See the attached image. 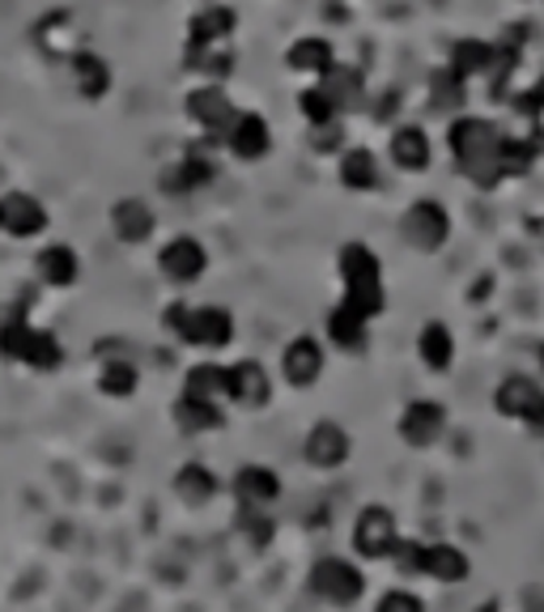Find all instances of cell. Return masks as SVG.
Listing matches in <instances>:
<instances>
[{"instance_id":"1","label":"cell","mask_w":544,"mask_h":612,"mask_svg":"<svg viewBox=\"0 0 544 612\" xmlns=\"http://www.w3.org/2000/svg\"><path fill=\"white\" fill-rule=\"evenodd\" d=\"M502 128L485 116H455L447 128V149L455 166L473 179L476 188H497L502 170H497V154H502Z\"/></svg>"},{"instance_id":"2","label":"cell","mask_w":544,"mask_h":612,"mask_svg":"<svg viewBox=\"0 0 544 612\" xmlns=\"http://www.w3.org/2000/svg\"><path fill=\"white\" fill-rule=\"evenodd\" d=\"M0 362L26 366L34 375H56L65 366V340L51 328H39L26 310H9L0 319Z\"/></svg>"},{"instance_id":"3","label":"cell","mask_w":544,"mask_h":612,"mask_svg":"<svg viewBox=\"0 0 544 612\" xmlns=\"http://www.w3.org/2000/svg\"><path fill=\"white\" fill-rule=\"evenodd\" d=\"M51 230V213L48 205L26 188L0 191V235L13 238V243H30V238H43Z\"/></svg>"},{"instance_id":"4","label":"cell","mask_w":544,"mask_h":612,"mask_svg":"<svg viewBox=\"0 0 544 612\" xmlns=\"http://www.w3.org/2000/svg\"><path fill=\"white\" fill-rule=\"evenodd\" d=\"M184 111L188 119L209 137V145H221L226 141V132H230V124L238 119V107L230 102L226 95V86H217V81H205V86H196L188 98H184Z\"/></svg>"},{"instance_id":"5","label":"cell","mask_w":544,"mask_h":612,"mask_svg":"<svg viewBox=\"0 0 544 612\" xmlns=\"http://www.w3.org/2000/svg\"><path fill=\"white\" fill-rule=\"evenodd\" d=\"M310 591L336 609H349L366 595V574L345 557H319L310 565Z\"/></svg>"},{"instance_id":"6","label":"cell","mask_w":544,"mask_h":612,"mask_svg":"<svg viewBox=\"0 0 544 612\" xmlns=\"http://www.w3.org/2000/svg\"><path fill=\"white\" fill-rule=\"evenodd\" d=\"M205 268H209V251H205L200 238L175 235L158 247V273L170 285H196L205 277Z\"/></svg>"},{"instance_id":"7","label":"cell","mask_w":544,"mask_h":612,"mask_svg":"<svg viewBox=\"0 0 544 612\" xmlns=\"http://www.w3.org/2000/svg\"><path fill=\"white\" fill-rule=\"evenodd\" d=\"M396 544H400V527H396V515H392L387 506H366V511L357 515V523H354L357 557L383 562V557L396 553Z\"/></svg>"},{"instance_id":"8","label":"cell","mask_w":544,"mask_h":612,"mask_svg":"<svg viewBox=\"0 0 544 612\" xmlns=\"http://www.w3.org/2000/svg\"><path fill=\"white\" fill-rule=\"evenodd\" d=\"M404 238L417 247V251H426V256H434V251H443L451 238V213L438 205V200H417V205H408V213H404L400 221Z\"/></svg>"},{"instance_id":"9","label":"cell","mask_w":544,"mask_h":612,"mask_svg":"<svg viewBox=\"0 0 544 612\" xmlns=\"http://www.w3.org/2000/svg\"><path fill=\"white\" fill-rule=\"evenodd\" d=\"M226 401L247 408V413H256L273 401V375L264 371V362L243 357L235 366H226Z\"/></svg>"},{"instance_id":"10","label":"cell","mask_w":544,"mask_h":612,"mask_svg":"<svg viewBox=\"0 0 544 612\" xmlns=\"http://www.w3.org/2000/svg\"><path fill=\"white\" fill-rule=\"evenodd\" d=\"M235 340V315L226 306H191L188 310V328L179 336V345L191 349H226Z\"/></svg>"},{"instance_id":"11","label":"cell","mask_w":544,"mask_h":612,"mask_svg":"<svg viewBox=\"0 0 544 612\" xmlns=\"http://www.w3.org/2000/svg\"><path fill=\"white\" fill-rule=\"evenodd\" d=\"M107 226H111V235L119 243L141 247L158 230V213H154V205H145L141 196H119L116 205H111V213H107Z\"/></svg>"},{"instance_id":"12","label":"cell","mask_w":544,"mask_h":612,"mask_svg":"<svg viewBox=\"0 0 544 612\" xmlns=\"http://www.w3.org/2000/svg\"><path fill=\"white\" fill-rule=\"evenodd\" d=\"M34 277H39V285H48V289H72V285L81 282V256H77V247L60 243V238L39 243V251H34Z\"/></svg>"},{"instance_id":"13","label":"cell","mask_w":544,"mask_h":612,"mask_svg":"<svg viewBox=\"0 0 544 612\" xmlns=\"http://www.w3.org/2000/svg\"><path fill=\"white\" fill-rule=\"evenodd\" d=\"M221 145L230 149V158H238V162H264L268 149H273V128L256 111H238V119L230 124V132H226Z\"/></svg>"},{"instance_id":"14","label":"cell","mask_w":544,"mask_h":612,"mask_svg":"<svg viewBox=\"0 0 544 612\" xmlns=\"http://www.w3.org/2000/svg\"><path fill=\"white\" fill-rule=\"evenodd\" d=\"M396 430H400V438L408 447H429V443H438V434L447 430V408L438 401H408Z\"/></svg>"},{"instance_id":"15","label":"cell","mask_w":544,"mask_h":612,"mask_svg":"<svg viewBox=\"0 0 544 612\" xmlns=\"http://www.w3.org/2000/svg\"><path fill=\"white\" fill-rule=\"evenodd\" d=\"M69 77H72V90H77V98H86V102H102V98L111 95V86H116L111 60H107V56H98V51H72Z\"/></svg>"},{"instance_id":"16","label":"cell","mask_w":544,"mask_h":612,"mask_svg":"<svg viewBox=\"0 0 544 612\" xmlns=\"http://www.w3.org/2000/svg\"><path fill=\"white\" fill-rule=\"evenodd\" d=\"M349 430L336 422H319L307 430V443H303V455H307L310 468H340L349 460Z\"/></svg>"},{"instance_id":"17","label":"cell","mask_w":544,"mask_h":612,"mask_svg":"<svg viewBox=\"0 0 544 612\" xmlns=\"http://www.w3.org/2000/svg\"><path fill=\"white\" fill-rule=\"evenodd\" d=\"M214 179H217V162L209 158V149H205V145H196V149H188V154H184V158H179L175 166H166L162 191L188 196V191L209 188Z\"/></svg>"},{"instance_id":"18","label":"cell","mask_w":544,"mask_h":612,"mask_svg":"<svg viewBox=\"0 0 544 612\" xmlns=\"http://www.w3.org/2000/svg\"><path fill=\"white\" fill-rule=\"evenodd\" d=\"M281 375L289 387H315L324 375V345L315 336H294L281 354Z\"/></svg>"},{"instance_id":"19","label":"cell","mask_w":544,"mask_h":612,"mask_svg":"<svg viewBox=\"0 0 544 612\" xmlns=\"http://www.w3.org/2000/svg\"><path fill=\"white\" fill-rule=\"evenodd\" d=\"M544 401V387L536 383L532 375H511L497 383L494 392V408L502 417H511V422H527Z\"/></svg>"},{"instance_id":"20","label":"cell","mask_w":544,"mask_h":612,"mask_svg":"<svg viewBox=\"0 0 544 612\" xmlns=\"http://www.w3.org/2000/svg\"><path fill=\"white\" fill-rule=\"evenodd\" d=\"M184 69L205 81H226L238 69V51L230 43H184Z\"/></svg>"},{"instance_id":"21","label":"cell","mask_w":544,"mask_h":612,"mask_svg":"<svg viewBox=\"0 0 544 612\" xmlns=\"http://www.w3.org/2000/svg\"><path fill=\"white\" fill-rule=\"evenodd\" d=\"M238 30V13L221 0L200 4L188 18V43H230Z\"/></svg>"},{"instance_id":"22","label":"cell","mask_w":544,"mask_h":612,"mask_svg":"<svg viewBox=\"0 0 544 612\" xmlns=\"http://www.w3.org/2000/svg\"><path fill=\"white\" fill-rule=\"evenodd\" d=\"M235 497L238 506H251V511H268L277 497H281V476L264 464H243L235 472Z\"/></svg>"},{"instance_id":"23","label":"cell","mask_w":544,"mask_h":612,"mask_svg":"<svg viewBox=\"0 0 544 612\" xmlns=\"http://www.w3.org/2000/svg\"><path fill=\"white\" fill-rule=\"evenodd\" d=\"M98 392L107 396V401H132L137 396V387H141V366L132 362L128 354H98Z\"/></svg>"},{"instance_id":"24","label":"cell","mask_w":544,"mask_h":612,"mask_svg":"<svg viewBox=\"0 0 544 612\" xmlns=\"http://www.w3.org/2000/svg\"><path fill=\"white\" fill-rule=\"evenodd\" d=\"M336 268H340V285H345V289L383 282V259L375 256L366 243H345L340 256H336Z\"/></svg>"},{"instance_id":"25","label":"cell","mask_w":544,"mask_h":612,"mask_svg":"<svg viewBox=\"0 0 544 612\" xmlns=\"http://www.w3.org/2000/svg\"><path fill=\"white\" fill-rule=\"evenodd\" d=\"M429 158H434V145H429L422 124H400V128L392 132V162L400 166V170L417 175V170L429 166Z\"/></svg>"},{"instance_id":"26","label":"cell","mask_w":544,"mask_h":612,"mask_svg":"<svg viewBox=\"0 0 544 612\" xmlns=\"http://www.w3.org/2000/svg\"><path fill=\"white\" fill-rule=\"evenodd\" d=\"M285 65H289V72H303V77H324L336 65V51H332L324 34H303V39L289 43Z\"/></svg>"},{"instance_id":"27","label":"cell","mask_w":544,"mask_h":612,"mask_svg":"<svg viewBox=\"0 0 544 612\" xmlns=\"http://www.w3.org/2000/svg\"><path fill=\"white\" fill-rule=\"evenodd\" d=\"M366 336H370V319L354 310L349 303H340L328 315V340L345 354H362L366 349Z\"/></svg>"},{"instance_id":"28","label":"cell","mask_w":544,"mask_h":612,"mask_svg":"<svg viewBox=\"0 0 544 612\" xmlns=\"http://www.w3.org/2000/svg\"><path fill=\"white\" fill-rule=\"evenodd\" d=\"M170 417H175V425H179L184 434H214V430L226 425L221 404L196 401V396H184V392H179V401H175V408H170Z\"/></svg>"},{"instance_id":"29","label":"cell","mask_w":544,"mask_h":612,"mask_svg":"<svg viewBox=\"0 0 544 612\" xmlns=\"http://www.w3.org/2000/svg\"><path fill=\"white\" fill-rule=\"evenodd\" d=\"M417 354H422V362L434 375H447L455 366V332L443 319H429L426 328L417 332Z\"/></svg>"},{"instance_id":"30","label":"cell","mask_w":544,"mask_h":612,"mask_svg":"<svg viewBox=\"0 0 544 612\" xmlns=\"http://www.w3.org/2000/svg\"><path fill=\"white\" fill-rule=\"evenodd\" d=\"M468 570H473V562H468L464 549H455V544H426V565H422L426 579L455 588V583L468 579Z\"/></svg>"},{"instance_id":"31","label":"cell","mask_w":544,"mask_h":612,"mask_svg":"<svg viewBox=\"0 0 544 612\" xmlns=\"http://www.w3.org/2000/svg\"><path fill=\"white\" fill-rule=\"evenodd\" d=\"M175 497H179L184 506H205V502H214L217 497L214 468H209V464H200V460L179 464V472H175Z\"/></svg>"},{"instance_id":"32","label":"cell","mask_w":544,"mask_h":612,"mask_svg":"<svg viewBox=\"0 0 544 612\" xmlns=\"http://www.w3.org/2000/svg\"><path fill=\"white\" fill-rule=\"evenodd\" d=\"M340 184L349 191H375L379 188V158H375V149H366V145H354V149H345L340 154Z\"/></svg>"},{"instance_id":"33","label":"cell","mask_w":544,"mask_h":612,"mask_svg":"<svg viewBox=\"0 0 544 612\" xmlns=\"http://www.w3.org/2000/svg\"><path fill=\"white\" fill-rule=\"evenodd\" d=\"M319 86L328 90V98L336 102L340 116H345L349 107H357L362 95H366V81H362V69H357V65H332V69L319 77Z\"/></svg>"},{"instance_id":"34","label":"cell","mask_w":544,"mask_h":612,"mask_svg":"<svg viewBox=\"0 0 544 612\" xmlns=\"http://www.w3.org/2000/svg\"><path fill=\"white\" fill-rule=\"evenodd\" d=\"M447 65L459 72L464 81H473V77H489V65H494V43H489V39H459V43L451 48Z\"/></svg>"},{"instance_id":"35","label":"cell","mask_w":544,"mask_h":612,"mask_svg":"<svg viewBox=\"0 0 544 612\" xmlns=\"http://www.w3.org/2000/svg\"><path fill=\"white\" fill-rule=\"evenodd\" d=\"M541 158V141H527V137H502V154H497V170L502 179H523Z\"/></svg>"},{"instance_id":"36","label":"cell","mask_w":544,"mask_h":612,"mask_svg":"<svg viewBox=\"0 0 544 612\" xmlns=\"http://www.w3.org/2000/svg\"><path fill=\"white\" fill-rule=\"evenodd\" d=\"M184 396H196V401H226V366L217 362H200L184 375Z\"/></svg>"},{"instance_id":"37","label":"cell","mask_w":544,"mask_h":612,"mask_svg":"<svg viewBox=\"0 0 544 612\" xmlns=\"http://www.w3.org/2000/svg\"><path fill=\"white\" fill-rule=\"evenodd\" d=\"M429 102H434V111H459V107L468 102V81L451 69V65L438 69L429 77Z\"/></svg>"},{"instance_id":"38","label":"cell","mask_w":544,"mask_h":612,"mask_svg":"<svg viewBox=\"0 0 544 612\" xmlns=\"http://www.w3.org/2000/svg\"><path fill=\"white\" fill-rule=\"evenodd\" d=\"M298 111H303V119H307L310 128H315V124H328V119H340V111H336V102L328 98L324 86L303 90V95H298Z\"/></svg>"},{"instance_id":"39","label":"cell","mask_w":544,"mask_h":612,"mask_svg":"<svg viewBox=\"0 0 544 612\" xmlns=\"http://www.w3.org/2000/svg\"><path fill=\"white\" fill-rule=\"evenodd\" d=\"M310 149H315V154H345V124H340V119L315 124V128H310Z\"/></svg>"},{"instance_id":"40","label":"cell","mask_w":544,"mask_h":612,"mask_svg":"<svg viewBox=\"0 0 544 612\" xmlns=\"http://www.w3.org/2000/svg\"><path fill=\"white\" fill-rule=\"evenodd\" d=\"M392 557H396V570L413 579V574H422V565H426V544L422 541H400Z\"/></svg>"},{"instance_id":"41","label":"cell","mask_w":544,"mask_h":612,"mask_svg":"<svg viewBox=\"0 0 544 612\" xmlns=\"http://www.w3.org/2000/svg\"><path fill=\"white\" fill-rule=\"evenodd\" d=\"M375 612H426V604L413 591H387V595H379Z\"/></svg>"},{"instance_id":"42","label":"cell","mask_w":544,"mask_h":612,"mask_svg":"<svg viewBox=\"0 0 544 612\" xmlns=\"http://www.w3.org/2000/svg\"><path fill=\"white\" fill-rule=\"evenodd\" d=\"M188 310H191L188 303H170L162 310V328L170 332L175 340H179V336H184V328H188Z\"/></svg>"},{"instance_id":"43","label":"cell","mask_w":544,"mask_h":612,"mask_svg":"<svg viewBox=\"0 0 544 612\" xmlns=\"http://www.w3.org/2000/svg\"><path fill=\"white\" fill-rule=\"evenodd\" d=\"M515 107H520L523 116H544V77L541 81H536V86H532V90H527V95H520L515 98Z\"/></svg>"},{"instance_id":"44","label":"cell","mask_w":544,"mask_h":612,"mask_svg":"<svg viewBox=\"0 0 544 612\" xmlns=\"http://www.w3.org/2000/svg\"><path fill=\"white\" fill-rule=\"evenodd\" d=\"M527 430H532V434H536V438H544V401H541V408H536V413H532V417H527Z\"/></svg>"},{"instance_id":"45","label":"cell","mask_w":544,"mask_h":612,"mask_svg":"<svg viewBox=\"0 0 544 612\" xmlns=\"http://www.w3.org/2000/svg\"><path fill=\"white\" fill-rule=\"evenodd\" d=\"M541 371H544V349H541Z\"/></svg>"},{"instance_id":"46","label":"cell","mask_w":544,"mask_h":612,"mask_svg":"<svg viewBox=\"0 0 544 612\" xmlns=\"http://www.w3.org/2000/svg\"><path fill=\"white\" fill-rule=\"evenodd\" d=\"M200 4H209V0H200Z\"/></svg>"}]
</instances>
